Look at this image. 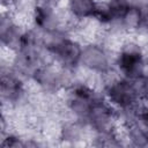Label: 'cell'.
<instances>
[{
	"label": "cell",
	"instance_id": "6da1fadb",
	"mask_svg": "<svg viewBox=\"0 0 148 148\" xmlns=\"http://www.w3.org/2000/svg\"><path fill=\"white\" fill-rule=\"evenodd\" d=\"M46 61H50V59L45 50L43 35L32 27L25 28L20 45L9 61L10 65L29 80L32 72Z\"/></svg>",
	"mask_w": 148,
	"mask_h": 148
},
{
	"label": "cell",
	"instance_id": "7a4b0ae2",
	"mask_svg": "<svg viewBox=\"0 0 148 148\" xmlns=\"http://www.w3.org/2000/svg\"><path fill=\"white\" fill-rule=\"evenodd\" d=\"M43 37L45 50L51 62L71 72H76L80 68L83 43L73 37L71 31L62 30Z\"/></svg>",
	"mask_w": 148,
	"mask_h": 148
},
{
	"label": "cell",
	"instance_id": "3957f363",
	"mask_svg": "<svg viewBox=\"0 0 148 148\" xmlns=\"http://www.w3.org/2000/svg\"><path fill=\"white\" fill-rule=\"evenodd\" d=\"M103 79L104 83L101 89L103 97L119 112V116L134 110L141 103L132 80L120 76L114 69L104 75Z\"/></svg>",
	"mask_w": 148,
	"mask_h": 148
},
{
	"label": "cell",
	"instance_id": "277c9868",
	"mask_svg": "<svg viewBox=\"0 0 148 148\" xmlns=\"http://www.w3.org/2000/svg\"><path fill=\"white\" fill-rule=\"evenodd\" d=\"M29 15L31 27L43 36L62 30L71 31V25L75 23L68 16L65 9L60 10V7L51 5L43 0H35L32 2Z\"/></svg>",
	"mask_w": 148,
	"mask_h": 148
},
{
	"label": "cell",
	"instance_id": "5b68a950",
	"mask_svg": "<svg viewBox=\"0 0 148 148\" xmlns=\"http://www.w3.org/2000/svg\"><path fill=\"white\" fill-rule=\"evenodd\" d=\"M147 51L136 39H124L113 53L114 71L126 79H134L145 73Z\"/></svg>",
	"mask_w": 148,
	"mask_h": 148
},
{
	"label": "cell",
	"instance_id": "8992f818",
	"mask_svg": "<svg viewBox=\"0 0 148 148\" xmlns=\"http://www.w3.org/2000/svg\"><path fill=\"white\" fill-rule=\"evenodd\" d=\"M74 74L75 72L62 69L56 64L46 61L32 72L29 81L34 82L40 92L53 96L64 92V90L76 79Z\"/></svg>",
	"mask_w": 148,
	"mask_h": 148
},
{
	"label": "cell",
	"instance_id": "52a82bcc",
	"mask_svg": "<svg viewBox=\"0 0 148 148\" xmlns=\"http://www.w3.org/2000/svg\"><path fill=\"white\" fill-rule=\"evenodd\" d=\"M80 68L86 73L104 76L113 71V54L110 49L99 40L83 43Z\"/></svg>",
	"mask_w": 148,
	"mask_h": 148
},
{
	"label": "cell",
	"instance_id": "ba28073f",
	"mask_svg": "<svg viewBox=\"0 0 148 148\" xmlns=\"http://www.w3.org/2000/svg\"><path fill=\"white\" fill-rule=\"evenodd\" d=\"M27 81L22 74L13 68L10 62L1 66L0 92L3 105L8 108L21 106L27 99Z\"/></svg>",
	"mask_w": 148,
	"mask_h": 148
},
{
	"label": "cell",
	"instance_id": "9c48e42d",
	"mask_svg": "<svg viewBox=\"0 0 148 148\" xmlns=\"http://www.w3.org/2000/svg\"><path fill=\"white\" fill-rule=\"evenodd\" d=\"M118 123H120L119 112L102 97L91 108L86 120V127L95 134L117 130Z\"/></svg>",
	"mask_w": 148,
	"mask_h": 148
},
{
	"label": "cell",
	"instance_id": "30bf717a",
	"mask_svg": "<svg viewBox=\"0 0 148 148\" xmlns=\"http://www.w3.org/2000/svg\"><path fill=\"white\" fill-rule=\"evenodd\" d=\"M25 28L14 15L13 10H2L0 18V43L8 52L14 53L20 45Z\"/></svg>",
	"mask_w": 148,
	"mask_h": 148
},
{
	"label": "cell",
	"instance_id": "8fae6325",
	"mask_svg": "<svg viewBox=\"0 0 148 148\" xmlns=\"http://www.w3.org/2000/svg\"><path fill=\"white\" fill-rule=\"evenodd\" d=\"M98 0H65L64 9L75 22L81 23L91 20Z\"/></svg>",
	"mask_w": 148,
	"mask_h": 148
},
{
	"label": "cell",
	"instance_id": "7c38bea8",
	"mask_svg": "<svg viewBox=\"0 0 148 148\" xmlns=\"http://www.w3.org/2000/svg\"><path fill=\"white\" fill-rule=\"evenodd\" d=\"M132 83L140 102H148V76L141 74L132 79Z\"/></svg>",
	"mask_w": 148,
	"mask_h": 148
},
{
	"label": "cell",
	"instance_id": "4fadbf2b",
	"mask_svg": "<svg viewBox=\"0 0 148 148\" xmlns=\"http://www.w3.org/2000/svg\"><path fill=\"white\" fill-rule=\"evenodd\" d=\"M141 31L148 34V2L141 7Z\"/></svg>",
	"mask_w": 148,
	"mask_h": 148
},
{
	"label": "cell",
	"instance_id": "5bb4252c",
	"mask_svg": "<svg viewBox=\"0 0 148 148\" xmlns=\"http://www.w3.org/2000/svg\"><path fill=\"white\" fill-rule=\"evenodd\" d=\"M1 1V7L2 10H13L17 8V6L20 5L21 0H0Z\"/></svg>",
	"mask_w": 148,
	"mask_h": 148
},
{
	"label": "cell",
	"instance_id": "9a60e30c",
	"mask_svg": "<svg viewBox=\"0 0 148 148\" xmlns=\"http://www.w3.org/2000/svg\"><path fill=\"white\" fill-rule=\"evenodd\" d=\"M43 1L49 2V3H51V5H54V6H57V7L64 6V2H65V0H43Z\"/></svg>",
	"mask_w": 148,
	"mask_h": 148
},
{
	"label": "cell",
	"instance_id": "2e32d148",
	"mask_svg": "<svg viewBox=\"0 0 148 148\" xmlns=\"http://www.w3.org/2000/svg\"><path fill=\"white\" fill-rule=\"evenodd\" d=\"M147 76H148V58H147V61H146V66H145V73Z\"/></svg>",
	"mask_w": 148,
	"mask_h": 148
},
{
	"label": "cell",
	"instance_id": "e0dca14e",
	"mask_svg": "<svg viewBox=\"0 0 148 148\" xmlns=\"http://www.w3.org/2000/svg\"><path fill=\"white\" fill-rule=\"evenodd\" d=\"M147 1H148V0H147Z\"/></svg>",
	"mask_w": 148,
	"mask_h": 148
}]
</instances>
